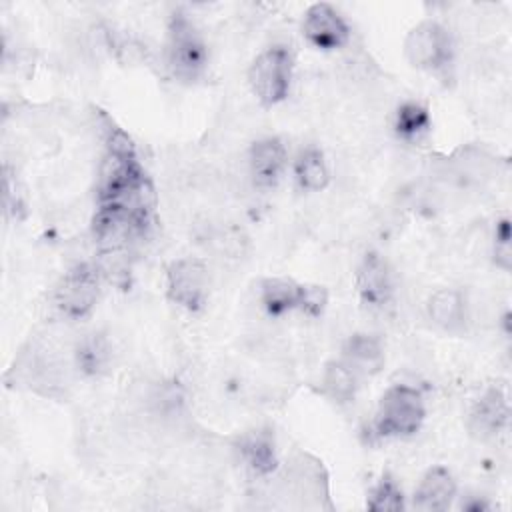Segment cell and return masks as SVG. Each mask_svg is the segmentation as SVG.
Segmentation results:
<instances>
[{"instance_id": "1", "label": "cell", "mask_w": 512, "mask_h": 512, "mask_svg": "<svg viewBox=\"0 0 512 512\" xmlns=\"http://www.w3.org/2000/svg\"><path fill=\"white\" fill-rule=\"evenodd\" d=\"M208 64L206 44L184 14H174L168 24L166 66L180 82H196Z\"/></svg>"}, {"instance_id": "2", "label": "cell", "mask_w": 512, "mask_h": 512, "mask_svg": "<svg viewBox=\"0 0 512 512\" xmlns=\"http://www.w3.org/2000/svg\"><path fill=\"white\" fill-rule=\"evenodd\" d=\"M426 416L424 400L416 388L406 384L390 386L376 410V430L380 436H412Z\"/></svg>"}, {"instance_id": "3", "label": "cell", "mask_w": 512, "mask_h": 512, "mask_svg": "<svg viewBox=\"0 0 512 512\" xmlns=\"http://www.w3.org/2000/svg\"><path fill=\"white\" fill-rule=\"evenodd\" d=\"M292 68L294 60L286 46H270L256 56L248 70V82L260 104L274 106L288 96Z\"/></svg>"}, {"instance_id": "4", "label": "cell", "mask_w": 512, "mask_h": 512, "mask_svg": "<svg viewBox=\"0 0 512 512\" xmlns=\"http://www.w3.org/2000/svg\"><path fill=\"white\" fill-rule=\"evenodd\" d=\"M406 60L420 70L440 72L452 62L454 46L448 30L432 20L414 26L404 42Z\"/></svg>"}, {"instance_id": "5", "label": "cell", "mask_w": 512, "mask_h": 512, "mask_svg": "<svg viewBox=\"0 0 512 512\" xmlns=\"http://www.w3.org/2000/svg\"><path fill=\"white\" fill-rule=\"evenodd\" d=\"M208 284V268L198 258H178L166 270L168 298L188 312H198L204 308Z\"/></svg>"}, {"instance_id": "6", "label": "cell", "mask_w": 512, "mask_h": 512, "mask_svg": "<svg viewBox=\"0 0 512 512\" xmlns=\"http://www.w3.org/2000/svg\"><path fill=\"white\" fill-rule=\"evenodd\" d=\"M52 298L66 318H84L98 300V272L86 264L72 268L58 282Z\"/></svg>"}, {"instance_id": "7", "label": "cell", "mask_w": 512, "mask_h": 512, "mask_svg": "<svg viewBox=\"0 0 512 512\" xmlns=\"http://www.w3.org/2000/svg\"><path fill=\"white\" fill-rule=\"evenodd\" d=\"M144 220L116 202H104L94 218V238L106 252H116L144 228Z\"/></svg>"}, {"instance_id": "8", "label": "cell", "mask_w": 512, "mask_h": 512, "mask_svg": "<svg viewBox=\"0 0 512 512\" xmlns=\"http://www.w3.org/2000/svg\"><path fill=\"white\" fill-rule=\"evenodd\" d=\"M302 30L308 42L320 50L342 48L350 38L348 24L338 14V10L326 2L312 4L306 10Z\"/></svg>"}, {"instance_id": "9", "label": "cell", "mask_w": 512, "mask_h": 512, "mask_svg": "<svg viewBox=\"0 0 512 512\" xmlns=\"http://www.w3.org/2000/svg\"><path fill=\"white\" fill-rule=\"evenodd\" d=\"M510 408L500 388H488L472 406L468 416V430L478 440H490L508 424Z\"/></svg>"}, {"instance_id": "10", "label": "cell", "mask_w": 512, "mask_h": 512, "mask_svg": "<svg viewBox=\"0 0 512 512\" xmlns=\"http://www.w3.org/2000/svg\"><path fill=\"white\" fill-rule=\"evenodd\" d=\"M286 166V148L278 138H262L252 144L248 154V170L258 188H272L280 180Z\"/></svg>"}, {"instance_id": "11", "label": "cell", "mask_w": 512, "mask_h": 512, "mask_svg": "<svg viewBox=\"0 0 512 512\" xmlns=\"http://www.w3.org/2000/svg\"><path fill=\"white\" fill-rule=\"evenodd\" d=\"M456 496V482L444 466H432L414 490L412 506L422 512L448 510Z\"/></svg>"}, {"instance_id": "12", "label": "cell", "mask_w": 512, "mask_h": 512, "mask_svg": "<svg viewBox=\"0 0 512 512\" xmlns=\"http://www.w3.org/2000/svg\"><path fill=\"white\" fill-rule=\"evenodd\" d=\"M358 294L370 310L384 308L392 298V280L386 262L378 254H368L358 268Z\"/></svg>"}, {"instance_id": "13", "label": "cell", "mask_w": 512, "mask_h": 512, "mask_svg": "<svg viewBox=\"0 0 512 512\" xmlns=\"http://www.w3.org/2000/svg\"><path fill=\"white\" fill-rule=\"evenodd\" d=\"M342 362H346L360 376H374L384 366V350L370 334H354L344 342Z\"/></svg>"}, {"instance_id": "14", "label": "cell", "mask_w": 512, "mask_h": 512, "mask_svg": "<svg viewBox=\"0 0 512 512\" xmlns=\"http://www.w3.org/2000/svg\"><path fill=\"white\" fill-rule=\"evenodd\" d=\"M428 318L446 332H460L466 324V302L456 288L436 290L426 304Z\"/></svg>"}, {"instance_id": "15", "label": "cell", "mask_w": 512, "mask_h": 512, "mask_svg": "<svg viewBox=\"0 0 512 512\" xmlns=\"http://www.w3.org/2000/svg\"><path fill=\"white\" fill-rule=\"evenodd\" d=\"M238 450H240V456L246 462V466L258 476L270 474L278 464L274 436L268 430H254V432L244 434L240 438Z\"/></svg>"}, {"instance_id": "16", "label": "cell", "mask_w": 512, "mask_h": 512, "mask_svg": "<svg viewBox=\"0 0 512 512\" xmlns=\"http://www.w3.org/2000/svg\"><path fill=\"white\" fill-rule=\"evenodd\" d=\"M300 284L288 278H266L260 286V302L270 316H282L298 308Z\"/></svg>"}, {"instance_id": "17", "label": "cell", "mask_w": 512, "mask_h": 512, "mask_svg": "<svg viewBox=\"0 0 512 512\" xmlns=\"http://www.w3.org/2000/svg\"><path fill=\"white\" fill-rule=\"evenodd\" d=\"M358 390V374L342 360H332L324 366L322 372V392L338 402L346 404L352 402Z\"/></svg>"}, {"instance_id": "18", "label": "cell", "mask_w": 512, "mask_h": 512, "mask_svg": "<svg viewBox=\"0 0 512 512\" xmlns=\"http://www.w3.org/2000/svg\"><path fill=\"white\" fill-rule=\"evenodd\" d=\"M294 176L302 190H308V192L324 190L330 182V172H328L324 154L318 148L302 150L294 164Z\"/></svg>"}, {"instance_id": "19", "label": "cell", "mask_w": 512, "mask_h": 512, "mask_svg": "<svg viewBox=\"0 0 512 512\" xmlns=\"http://www.w3.org/2000/svg\"><path fill=\"white\" fill-rule=\"evenodd\" d=\"M110 348L104 336L100 334H90L82 338L74 350V362L78 370L86 374H100L108 368L110 364Z\"/></svg>"}, {"instance_id": "20", "label": "cell", "mask_w": 512, "mask_h": 512, "mask_svg": "<svg viewBox=\"0 0 512 512\" xmlns=\"http://www.w3.org/2000/svg\"><path fill=\"white\" fill-rule=\"evenodd\" d=\"M430 130V112L420 102H404L394 114V132L402 140H418Z\"/></svg>"}, {"instance_id": "21", "label": "cell", "mask_w": 512, "mask_h": 512, "mask_svg": "<svg viewBox=\"0 0 512 512\" xmlns=\"http://www.w3.org/2000/svg\"><path fill=\"white\" fill-rule=\"evenodd\" d=\"M366 506L374 512H396L404 508V494L398 482L390 476L384 474L380 482L374 486V490L368 496Z\"/></svg>"}, {"instance_id": "22", "label": "cell", "mask_w": 512, "mask_h": 512, "mask_svg": "<svg viewBox=\"0 0 512 512\" xmlns=\"http://www.w3.org/2000/svg\"><path fill=\"white\" fill-rule=\"evenodd\" d=\"M494 262L500 270L508 272L512 266V232L510 218H502L494 230Z\"/></svg>"}, {"instance_id": "23", "label": "cell", "mask_w": 512, "mask_h": 512, "mask_svg": "<svg viewBox=\"0 0 512 512\" xmlns=\"http://www.w3.org/2000/svg\"><path fill=\"white\" fill-rule=\"evenodd\" d=\"M328 292L322 286H304L300 284V300L298 310H302L308 316H320L326 308Z\"/></svg>"}]
</instances>
